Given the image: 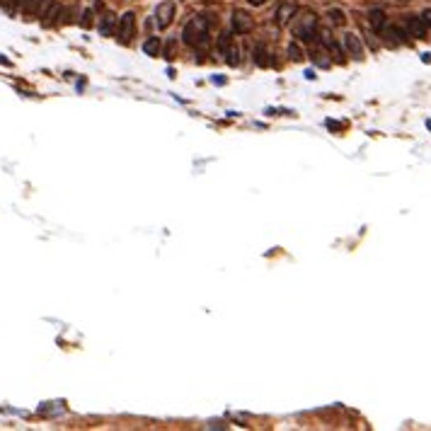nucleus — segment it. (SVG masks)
Listing matches in <instances>:
<instances>
[{"label": "nucleus", "mask_w": 431, "mask_h": 431, "mask_svg": "<svg viewBox=\"0 0 431 431\" xmlns=\"http://www.w3.org/2000/svg\"><path fill=\"white\" fill-rule=\"evenodd\" d=\"M288 56H291V61H303V49L298 44H291L288 46Z\"/></svg>", "instance_id": "nucleus-14"}, {"label": "nucleus", "mask_w": 431, "mask_h": 431, "mask_svg": "<svg viewBox=\"0 0 431 431\" xmlns=\"http://www.w3.org/2000/svg\"><path fill=\"white\" fill-rule=\"evenodd\" d=\"M249 27H252V19L247 17V12L235 10V12H233V29H235L238 34H245V32H249Z\"/></svg>", "instance_id": "nucleus-7"}, {"label": "nucleus", "mask_w": 431, "mask_h": 431, "mask_svg": "<svg viewBox=\"0 0 431 431\" xmlns=\"http://www.w3.org/2000/svg\"><path fill=\"white\" fill-rule=\"evenodd\" d=\"M312 58H315V63L322 65V68H327V65H330V61H327V58H322V54H312Z\"/></svg>", "instance_id": "nucleus-16"}, {"label": "nucleus", "mask_w": 431, "mask_h": 431, "mask_svg": "<svg viewBox=\"0 0 431 431\" xmlns=\"http://www.w3.org/2000/svg\"><path fill=\"white\" fill-rule=\"evenodd\" d=\"M404 27H407V32L412 34V37L417 39H424V34H426V27H424V19L422 17H407V22H404Z\"/></svg>", "instance_id": "nucleus-8"}, {"label": "nucleus", "mask_w": 431, "mask_h": 431, "mask_svg": "<svg viewBox=\"0 0 431 431\" xmlns=\"http://www.w3.org/2000/svg\"><path fill=\"white\" fill-rule=\"evenodd\" d=\"M422 19H424V25H431V10H424Z\"/></svg>", "instance_id": "nucleus-17"}, {"label": "nucleus", "mask_w": 431, "mask_h": 431, "mask_svg": "<svg viewBox=\"0 0 431 431\" xmlns=\"http://www.w3.org/2000/svg\"><path fill=\"white\" fill-rule=\"evenodd\" d=\"M315 27H317L315 12H305L301 17H296V22H293L296 37H301L303 41H312V39H315Z\"/></svg>", "instance_id": "nucleus-2"}, {"label": "nucleus", "mask_w": 431, "mask_h": 431, "mask_svg": "<svg viewBox=\"0 0 431 431\" xmlns=\"http://www.w3.org/2000/svg\"><path fill=\"white\" fill-rule=\"evenodd\" d=\"M296 10H298V5H296L293 0H281V3H279V8H276V12H274V22L279 25V27L288 25L291 17L296 15Z\"/></svg>", "instance_id": "nucleus-4"}, {"label": "nucleus", "mask_w": 431, "mask_h": 431, "mask_svg": "<svg viewBox=\"0 0 431 431\" xmlns=\"http://www.w3.org/2000/svg\"><path fill=\"white\" fill-rule=\"evenodd\" d=\"M114 25H119V19L114 17V15H104L100 22V34H104V37H109L111 32H114Z\"/></svg>", "instance_id": "nucleus-10"}, {"label": "nucleus", "mask_w": 431, "mask_h": 431, "mask_svg": "<svg viewBox=\"0 0 431 431\" xmlns=\"http://www.w3.org/2000/svg\"><path fill=\"white\" fill-rule=\"evenodd\" d=\"M330 19L332 22H334V25H344V22H347V17H344V12H342V10H330Z\"/></svg>", "instance_id": "nucleus-15"}, {"label": "nucleus", "mask_w": 431, "mask_h": 431, "mask_svg": "<svg viewBox=\"0 0 431 431\" xmlns=\"http://www.w3.org/2000/svg\"><path fill=\"white\" fill-rule=\"evenodd\" d=\"M143 51H146L148 56H157V54H160V39H157V37H150L146 44H143Z\"/></svg>", "instance_id": "nucleus-12"}, {"label": "nucleus", "mask_w": 431, "mask_h": 431, "mask_svg": "<svg viewBox=\"0 0 431 431\" xmlns=\"http://www.w3.org/2000/svg\"><path fill=\"white\" fill-rule=\"evenodd\" d=\"M249 3H255V5H259V3H264V0H249Z\"/></svg>", "instance_id": "nucleus-18"}, {"label": "nucleus", "mask_w": 431, "mask_h": 431, "mask_svg": "<svg viewBox=\"0 0 431 431\" xmlns=\"http://www.w3.org/2000/svg\"><path fill=\"white\" fill-rule=\"evenodd\" d=\"M184 41L192 46V49H201V46L209 44V19L206 17H194L187 22V27L182 32Z\"/></svg>", "instance_id": "nucleus-1"}, {"label": "nucleus", "mask_w": 431, "mask_h": 431, "mask_svg": "<svg viewBox=\"0 0 431 431\" xmlns=\"http://www.w3.org/2000/svg\"><path fill=\"white\" fill-rule=\"evenodd\" d=\"M133 27H136V15L133 12H126L119 17V41L121 44H129L131 37H133Z\"/></svg>", "instance_id": "nucleus-5"}, {"label": "nucleus", "mask_w": 431, "mask_h": 431, "mask_svg": "<svg viewBox=\"0 0 431 431\" xmlns=\"http://www.w3.org/2000/svg\"><path fill=\"white\" fill-rule=\"evenodd\" d=\"M342 39H344V49H347L349 56H354V58H364V44H361V39H358L356 34L347 32Z\"/></svg>", "instance_id": "nucleus-6"}, {"label": "nucleus", "mask_w": 431, "mask_h": 431, "mask_svg": "<svg viewBox=\"0 0 431 431\" xmlns=\"http://www.w3.org/2000/svg\"><path fill=\"white\" fill-rule=\"evenodd\" d=\"M368 19H371V27L376 29V32H380V29H385V12L380 8H373L371 12H368Z\"/></svg>", "instance_id": "nucleus-9"}, {"label": "nucleus", "mask_w": 431, "mask_h": 431, "mask_svg": "<svg viewBox=\"0 0 431 431\" xmlns=\"http://www.w3.org/2000/svg\"><path fill=\"white\" fill-rule=\"evenodd\" d=\"M266 56H269V51H266L264 44H257V46H255V63H257L259 68H266V65L271 63Z\"/></svg>", "instance_id": "nucleus-11"}, {"label": "nucleus", "mask_w": 431, "mask_h": 431, "mask_svg": "<svg viewBox=\"0 0 431 431\" xmlns=\"http://www.w3.org/2000/svg\"><path fill=\"white\" fill-rule=\"evenodd\" d=\"M174 12H177V5H174L172 0L160 3V5H157V10H155V25H157V29L170 27V25H172Z\"/></svg>", "instance_id": "nucleus-3"}, {"label": "nucleus", "mask_w": 431, "mask_h": 431, "mask_svg": "<svg viewBox=\"0 0 431 431\" xmlns=\"http://www.w3.org/2000/svg\"><path fill=\"white\" fill-rule=\"evenodd\" d=\"M320 41H322V46H325V49H334V51H339V46H337V41H334V39H332V34L330 32H327V29H322L320 32Z\"/></svg>", "instance_id": "nucleus-13"}]
</instances>
